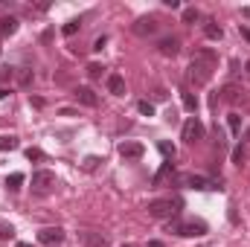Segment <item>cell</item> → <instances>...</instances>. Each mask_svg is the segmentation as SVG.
Segmentation results:
<instances>
[{"instance_id":"cell-1","label":"cell","mask_w":250,"mask_h":247,"mask_svg":"<svg viewBox=\"0 0 250 247\" xmlns=\"http://www.w3.org/2000/svg\"><path fill=\"white\" fill-rule=\"evenodd\" d=\"M215 67H218V53L215 50H195L192 53V64H189V82H195L198 87L207 84L212 79Z\"/></svg>"},{"instance_id":"cell-2","label":"cell","mask_w":250,"mask_h":247,"mask_svg":"<svg viewBox=\"0 0 250 247\" xmlns=\"http://www.w3.org/2000/svg\"><path fill=\"white\" fill-rule=\"evenodd\" d=\"M146 209H148V215H151V218L172 221V218H178V215H181L184 201H181V198H154V201H148V204H146Z\"/></svg>"},{"instance_id":"cell-3","label":"cell","mask_w":250,"mask_h":247,"mask_svg":"<svg viewBox=\"0 0 250 247\" xmlns=\"http://www.w3.org/2000/svg\"><path fill=\"white\" fill-rule=\"evenodd\" d=\"M169 233H175L181 239H201V236L209 233V227L201 218H172L169 221Z\"/></svg>"},{"instance_id":"cell-4","label":"cell","mask_w":250,"mask_h":247,"mask_svg":"<svg viewBox=\"0 0 250 247\" xmlns=\"http://www.w3.org/2000/svg\"><path fill=\"white\" fill-rule=\"evenodd\" d=\"M178 184L184 186V189H195V192H207V189H224L221 186V178L218 181H209V178H204V175H181V181Z\"/></svg>"},{"instance_id":"cell-5","label":"cell","mask_w":250,"mask_h":247,"mask_svg":"<svg viewBox=\"0 0 250 247\" xmlns=\"http://www.w3.org/2000/svg\"><path fill=\"white\" fill-rule=\"evenodd\" d=\"M56 186H59L56 172H50V169H38V172H32V192L47 195V192H53Z\"/></svg>"},{"instance_id":"cell-6","label":"cell","mask_w":250,"mask_h":247,"mask_svg":"<svg viewBox=\"0 0 250 247\" xmlns=\"http://www.w3.org/2000/svg\"><path fill=\"white\" fill-rule=\"evenodd\" d=\"M204 134H207V128H204V123H201L198 117H189L187 123H184V128H181V140H184L187 145L201 143V140H204Z\"/></svg>"},{"instance_id":"cell-7","label":"cell","mask_w":250,"mask_h":247,"mask_svg":"<svg viewBox=\"0 0 250 247\" xmlns=\"http://www.w3.org/2000/svg\"><path fill=\"white\" fill-rule=\"evenodd\" d=\"M143 154H146V145H143V143H134V140L120 143V157H123V160H140Z\"/></svg>"},{"instance_id":"cell-8","label":"cell","mask_w":250,"mask_h":247,"mask_svg":"<svg viewBox=\"0 0 250 247\" xmlns=\"http://www.w3.org/2000/svg\"><path fill=\"white\" fill-rule=\"evenodd\" d=\"M38 242L41 245H62L64 230L62 227H44V230H38Z\"/></svg>"},{"instance_id":"cell-9","label":"cell","mask_w":250,"mask_h":247,"mask_svg":"<svg viewBox=\"0 0 250 247\" xmlns=\"http://www.w3.org/2000/svg\"><path fill=\"white\" fill-rule=\"evenodd\" d=\"M73 96H76V102H82V105H87V108H96V105H99V96H96L90 87H84V84H79V87L73 90Z\"/></svg>"},{"instance_id":"cell-10","label":"cell","mask_w":250,"mask_h":247,"mask_svg":"<svg viewBox=\"0 0 250 247\" xmlns=\"http://www.w3.org/2000/svg\"><path fill=\"white\" fill-rule=\"evenodd\" d=\"M79 242L84 247H108V239L102 236V233H96V230H84V233H79Z\"/></svg>"},{"instance_id":"cell-11","label":"cell","mask_w":250,"mask_h":247,"mask_svg":"<svg viewBox=\"0 0 250 247\" xmlns=\"http://www.w3.org/2000/svg\"><path fill=\"white\" fill-rule=\"evenodd\" d=\"M134 32H137V35H143V38H146V35H154V32H157V18H154V15L140 18V21L134 23Z\"/></svg>"},{"instance_id":"cell-12","label":"cell","mask_w":250,"mask_h":247,"mask_svg":"<svg viewBox=\"0 0 250 247\" xmlns=\"http://www.w3.org/2000/svg\"><path fill=\"white\" fill-rule=\"evenodd\" d=\"M105 87H108V93H114V96H125V79L120 73H108Z\"/></svg>"},{"instance_id":"cell-13","label":"cell","mask_w":250,"mask_h":247,"mask_svg":"<svg viewBox=\"0 0 250 247\" xmlns=\"http://www.w3.org/2000/svg\"><path fill=\"white\" fill-rule=\"evenodd\" d=\"M157 47H160V53H163V56H172V59L181 53V41H178L175 35H172V38H160V44H157Z\"/></svg>"},{"instance_id":"cell-14","label":"cell","mask_w":250,"mask_h":247,"mask_svg":"<svg viewBox=\"0 0 250 247\" xmlns=\"http://www.w3.org/2000/svg\"><path fill=\"white\" fill-rule=\"evenodd\" d=\"M18 26H21V21H18V18H12V15L0 18V38H9V35H15V32H18Z\"/></svg>"},{"instance_id":"cell-15","label":"cell","mask_w":250,"mask_h":247,"mask_svg":"<svg viewBox=\"0 0 250 247\" xmlns=\"http://www.w3.org/2000/svg\"><path fill=\"white\" fill-rule=\"evenodd\" d=\"M204 35H207L209 41H221V38H224V29H221L215 21H209V18H207V21H204Z\"/></svg>"},{"instance_id":"cell-16","label":"cell","mask_w":250,"mask_h":247,"mask_svg":"<svg viewBox=\"0 0 250 247\" xmlns=\"http://www.w3.org/2000/svg\"><path fill=\"white\" fill-rule=\"evenodd\" d=\"M21 145V140L15 134H0V151H15Z\"/></svg>"},{"instance_id":"cell-17","label":"cell","mask_w":250,"mask_h":247,"mask_svg":"<svg viewBox=\"0 0 250 247\" xmlns=\"http://www.w3.org/2000/svg\"><path fill=\"white\" fill-rule=\"evenodd\" d=\"M23 181H26V178H23L21 172H12V175L6 178V189H9V192H18V189L23 186Z\"/></svg>"},{"instance_id":"cell-18","label":"cell","mask_w":250,"mask_h":247,"mask_svg":"<svg viewBox=\"0 0 250 247\" xmlns=\"http://www.w3.org/2000/svg\"><path fill=\"white\" fill-rule=\"evenodd\" d=\"M157 148H160V154H163L169 163H172V160H175V154H178V151H175V145H172V143H166V140H160V143H157Z\"/></svg>"},{"instance_id":"cell-19","label":"cell","mask_w":250,"mask_h":247,"mask_svg":"<svg viewBox=\"0 0 250 247\" xmlns=\"http://www.w3.org/2000/svg\"><path fill=\"white\" fill-rule=\"evenodd\" d=\"M227 125H230L233 137H242V117H239V114H230V117H227Z\"/></svg>"},{"instance_id":"cell-20","label":"cell","mask_w":250,"mask_h":247,"mask_svg":"<svg viewBox=\"0 0 250 247\" xmlns=\"http://www.w3.org/2000/svg\"><path fill=\"white\" fill-rule=\"evenodd\" d=\"M172 172H175V163H169V160H163V166H160V172L154 175V184H160V181H163V178H169Z\"/></svg>"},{"instance_id":"cell-21","label":"cell","mask_w":250,"mask_h":247,"mask_svg":"<svg viewBox=\"0 0 250 247\" xmlns=\"http://www.w3.org/2000/svg\"><path fill=\"white\" fill-rule=\"evenodd\" d=\"M181 102H184V108H187L189 114L198 111V96H192V93H181Z\"/></svg>"},{"instance_id":"cell-22","label":"cell","mask_w":250,"mask_h":247,"mask_svg":"<svg viewBox=\"0 0 250 247\" xmlns=\"http://www.w3.org/2000/svg\"><path fill=\"white\" fill-rule=\"evenodd\" d=\"M79 26H82V21H67V23L62 26V35L64 38H73V35L79 32Z\"/></svg>"},{"instance_id":"cell-23","label":"cell","mask_w":250,"mask_h":247,"mask_svg":"<svg viewBox=\"0 0 250 247\" xmlns=\"http://www.w3.org/2000/svg\"><path fill=\"white\" fill-rule=\"evenodd\" d=\"M9 239H15V227L6 224V221H0V242H9Z\"/></svg>"},{"instance_id":"cell-24","label":"cell","mask_w":250,"mask_h":247,"mask_svg":"<svg viewBox=\"0 0 250 247\" xmlns=\"http://www.w3.org/2000/svg\"><path fill=\"white\" fill-rule=\"evenodd\" d=\"M195 21H201V12H198L195 6L184 9V23H195Z\"/></svg>"},{"instance_id":"cell-25","label":"cell","mask_w":250,"mask_h":247,"mask_svg":"<svg viewBox=\"0 0 250 247\" xmlns=\"http://www.w3.org/2000/svg\"><path fill=\"white\" fill-rule=\"evenodd\" d=\"M137 111H140L143 117H154V105H151V102H146V99H143V102H137Z\"/></svg>"},{"instance_id":"cell-26","label":"cell","mask_w":250,"mask_h":247,"mask_svg":"<svg viewBox=\"0 0 250 247\" xmlns=\"http://www.w3.org/2000/svg\"><path fill=\"white\" fill-rule=\"evenodd\" d=\"M102 70H105L102 64H90V67H87V76H90V79H102Z\"/></svg>"},{"instance_id":"cell-27","label":"cell","mask_w":250,"mask_h":247,"mask_svg":"<svg viewBox=\"0 0 250 247\" xmlns=\"http://www.w3.org/2000/svg\"><path fill=\"white\" fill-rule=\"evenodd\" d=\"M47 154L41 151V148H26V160H44Z\"/></svg>"},{"instance_id":"cell-28","label":"cell","mask_w":250,"mask_h":247,"mask_svg":"<svg viewBox=\"0 0 250 247\" xmlns=\"http://www.w3.org/2000/svg\"><path fill=\"white\" fill-rule=\"evenodd\" d=\"M99 163H102V157H96V154H90V157L84 160V169H87V172H93V169H96Z\"/></svg>"},{"instance_id":"cell-29","label":"cell","mask_w":250,"mask_h":247,"mask_svg":"<svg viewBox=\"0 0 250 247\" xmlns=\"http://www.w3.org/2000/svg\"><path fill=\"white\" fill-rule=\"evenodd\" d=\"M233 163H236V166L245 163V148H242V145H236V151H233Z\"/></svg>"},{"instance_id":"cell-30","label":"cell","mask_w":250,"mask_h":247,"mask_svg":"<svg viewBox=\"0 0 250 247\" xmlns=\"http://www.w3.org/2000/svg\"><path fill=\"white\" fill-rule=\"evenodd\" d=\"M105 44H108V35H99V38L93 41V50H96V53H102V50H105Z\"/></svg>"},{"instance_id":"cell-31","label":"cell","mask_w":250,"mask_h":247,"mask_svg":"<svg viewBox=\"0 0 250 247\" xmlns=\"http://www.w3.org/2000/svg\"><path fill=\"white\" fill-rule=\"evenodd\" d=\"M239 32H242V38H245V41H250V29L245 26V23H239Z\"/></svg>"},{"instance_id":"cell-32","label":"cell","mask_w":250,"mask_h":247,"mask_svg":"<svg viewBox=\"0 0 250 247\" xmlns=\"http://www.w3.org/2000/svg\"><path fill=\"white\" fill-rule=\"evenodd\" d=\"M6 96H9V87H3V84H0V99H6Z\"/></svg>"},{"instance_id":"cell-33","label":"cell","mask_w":250,"mask_h":247,"mask_svg":"<svg viewBox=\"0 0 250 247\" xmlns=\"http://www.w3.org/2000/svg\"><path fill=\"white\" fill-rule=\"evenodd\" d=\"M148 247H166V245H163V242H157V239H151V242H148Z\"/></svg>"},{"instance_id":"cell-34","label":"cell","mask_w":250,"mask_h":247,"mask_svg":"<svg viewBox=\"0 0 250 247\" xmlns=\"http://www.w3.org/2000/svg\"><path fill=\"white\" fill-rule=\"evenodd\" d=\"M242 15H245V18H250V6H245V9H242Z\"/></svg>"},{"instance_id":"cell-35","label":"cell","mask_w":250,"mask_h":247,"mask_svg":"<svg viewBox=\"0 0 250 247\" xmlns=\"http://www.w3.org/2000/svg\"><path fill=\"white\" fill-rule=\"evenodd\" d=\"M15 247H32V245H29V242H18Z\"/></svg>"},{"instance_id":"cell-36","label":"cell","mask_w":250,"mask_h":247,"mask_svg":"<svg viewBox=\"0 0 250 247\" xmlns=\"http://www.w3.org/2000/svg\"><path fill=\"white\" fill-rule=\"evenodd\" d=\"M120 247H131V245H120Z\"/></svg>"}]
</instances>
